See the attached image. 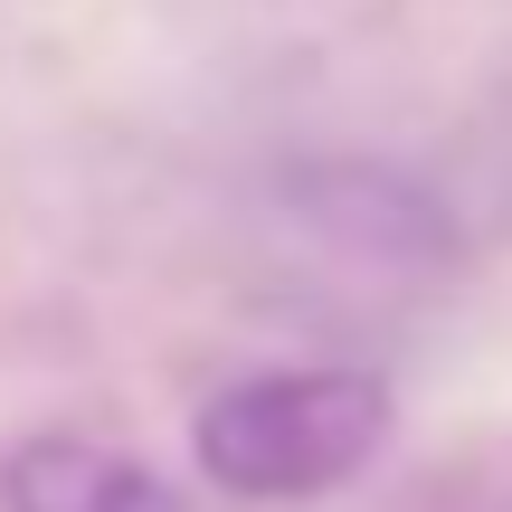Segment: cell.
Segmentation results:
<instances>
[{
	"label": "cell",
	"mask_w": 512,
	"mask_h": 512,
	"mask_svg": "<svg viewBox=\"0 0 512 512\" xmlns=\"http://www.w3.org/2000/svg\"><path fill=\"white\" fill-rule=\"evenodd\" d=\"M389 427H399V408H389L380 370L294 361V370H247V380L209 389L190 418V456L238 503H323L351 475H370Z\"/></svg>",
	"instance_id": "1"
},
{
	"label": "cell",
	"mask_w": 512,
	"mask_h": 512,
	"mask_svg": "<svg viewBox=\"0 0 512 512\" xmlns=\"http://www.w3.org/2000/svg\"><path fill=\"white\" fill-rule=\"evenodd\" d=\"M0 512H190L162 465L86 427H38L0 456Z\"/></svg>",
	"instance_id": "2"
}]
</instances>
